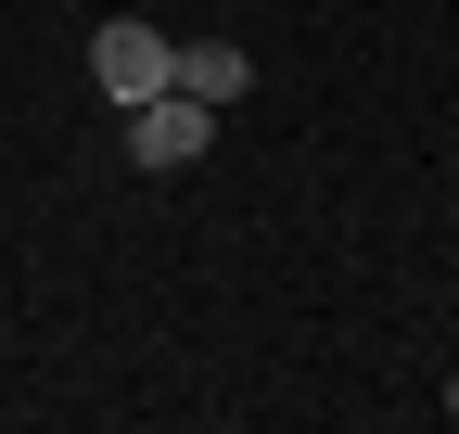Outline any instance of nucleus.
I'll return each instance as SVG.
<instances>
[{
	"label": "nucleus",
	"mask_w": 459,
	"mask_h": 434,
	"mask_svg": "<svg viewBox=\"0 0 459 434\" xmlns=\"http://www.w3.org/2000/svg\"><path fill=\"white\" fill-rule=\"evenodd\" d=\"M166 77H179V39H166V26H141V13H115V26L90 39V90L115 102V116H128V102H153Z\"/></svg>",
	"instance_id": "f257e3e1"
},
{
	"label": "nucleus",
	"mask_w": 459,
	"mask_h": 434,
	"mask_svg": "<svg viewBox=\"0 0 459 434\" xmlns=\"http://www.w3.org/2000/svg\"><path fill=\"white\" fill-rule=\"evenodd\" d=\"M217 153V116L192 90H153V102H128V167L141 179H179V167H204Z\"/></svg>",
	"instance_id": "f03ea898"
},
{
	"label": "nucleus",
	"mask_w": 459,
	"mask_h": 434,
	"mask_svg": "<svg viewBox=\"0 0 459 434\" xmlns=\"http://www.w3.org/2000/svg\"><path fill=\"white\" fill-rule=\"evenodd\" d=\"M166 90H192L204 116H230V102L255 90V51H243V39H192V51H179V77H166Z\"/></svg>",
	"instance_id": "7ed1b4c3"
},
{
	"label": "nucleus",
	"mask_w": 459,
	"mask_h": 434,
	"mask_svg": "<svg viewBox=\"0 0 459 434\" xmlns=\"http://www.w3.org/2000/svg\"><path fill=\"white\" fill-rule=\"evenodd\" d=\"M446 421H459V384H446Z\"/></svg>",
	"instance_id": "20e7f679"
}]
</instances>
